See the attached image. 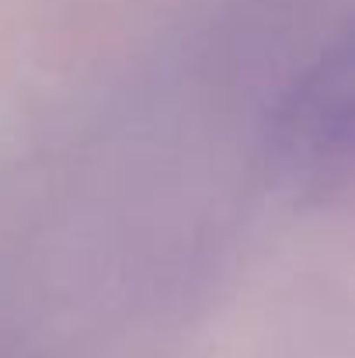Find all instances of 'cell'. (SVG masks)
Listing matches in <instances>:
<instances>
[{
    "label": "cell",
    "mask_w": 355,
    "mask_h": 358,
    "mask_svg": "<svg viewBox=\"0 0 355 358\" xmlns=\"http://www.w3.org/2000/svg\"><path fill=\"white\" fill-rule=\"evenodd\" d=\"M352 129V38L342 31L279 98L268 132L272 157L293 188L331 195L349 178Z\"/></svg>",
    "instance_id": "obj_1"
}]
</instances>
